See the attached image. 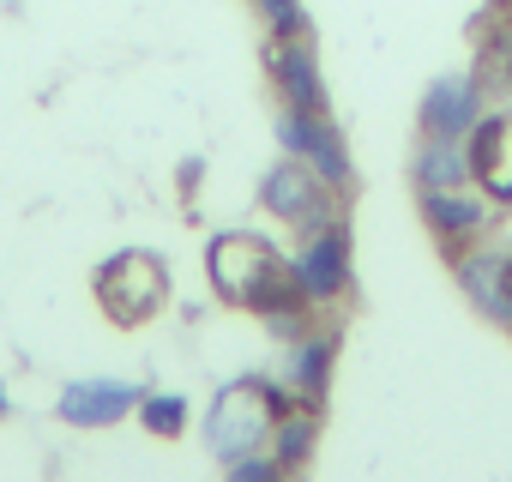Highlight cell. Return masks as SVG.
<instances>
[{
  "label": "cell",
  "mask_w": 512,
  "mask_h": 482,
  "mask_svg": "<svg viewBox=\"0 0 512 482\" xmlns=\"http://www.w3.org/2000/svg\"><path fill=\"white\" fill-rule=\"evenodd\" d=\"M211 278H217L223 296L253 302L260 314H272V308H296V302H302L296 272L266 248L260 235H217V248H211Z\"/></svg>",
  "instance_id": "6da1fadb"
},
{
  "label": "cell",
  "mask_w": 512,
  "mask_h": 482,
  "mask_svg": "<svg viewBox=\"0 0 512 482\" xmlns=\"http://www.w3.org/2000/svg\"><path fill=\"white\" fill-rule=\"evenodd\" d=\"M290 410V398H284V386H266V380H235L229 392H217V404H211V422H205V434H211V452L217 458H247V452H260V440H272V422Z\"/></svg>",
  "instance_id": "7a4b0ae2"
},
{
  "label": "cell",
  "mask_w": 512,
  "mask_h": 482,
  "mask_svg": "<svg viewBox=\"0 0 512 482\" xmlns=\"http://www.w3.org/2000/svg\"><path fill=\"white\" fill-rule=\"evenodd\" d=\"M278 145L290 151V157H302L332 193L338 187H350V157H344V139H338V127L326 121V115H302V109H278Z\"/></svg>",
  "instance_id": "3957f363"
},
{
  "label": "cell",
  "mask_w": 512,
  "mask_h": 482,
  "mask_svg": "<svg viewBox=\"0 0 512 482\" xmlns=\"http://www.w3.org/2000/svg\"><path fill=\"white\" fill-rule=\"evenodd\" d=\"M97 296H103L109 320L139 326V320L157 314V302H163V266H157L151 254H121V260H109V266L97 272Z\"/></svg>",
  "instance_id": "277c9868"
},
{
  "label": "cell",
  "mask_w": 512,
  "mask_h": 482,
  "mask_svg": "<svg viewBox=\"0 0 512 482\" xmlns=\"http://www.w3.org/2000/svg\"><path fill=\"white\" fill-rule=\"evenodd\" d=\"M290 272H296L302 302H332V296H344V290H350V235H344V223H320L302 248H296Z\"/></svg>",
  "instance_id": "5b68a950"
},
{
  "label": "cell",
  "mask_w": 512,
  "mask_h": 482,
  "mask_svg": "<svg viewBox=\"0 0 512 482\" xmlns=\"http://www.w3.org/2000/svg\"><path fill=\"white\" fill-rule=\"evenodd\" d=\"M326 181L302 163V157H284V163H272L266 169V181H260V199H266V211L272 217H284V223H302V229H320V223H332L326 217Z\"/></svg>",
  "instance_id": "8992f818"
},
{
  "label": "cell",
  "mask_w": 512,
  "mask_h": 482,
  "mask_svg": "<svg viewBox=\"0 0 512 482\" xmlns=\"http://www.w3.org/2000/svg\"><path fill=\"white\" fill-rule=\"evenodd\" d=\"M266 67H272V85H278L284 109L326 115V79H320V55L308 49V37H272Z\"/></svg>",
  "instance_id": "52a82bcc"
},
{
  "label": "cell",
  "mask_w": 512,
  "mask_h": 482,
  "mask_svg": "<svg viewBox=\"0 0 512 482\" xmlns=\"http://www.w3.org/2000/svg\"><path fill=\"white\" fill-rule=\"evenodd\" d=\"M476 121H482V85H476V73H446V79L428 85V97H422V127H428L434 139H470Z\"/></svg>",
  "instance_id": "ba28073f"
},
{
  "label": "cell",
  "mask_w": 512,
  "mask_h": 482,
  "mask_svg": "<svg viewBox=\"0 0 512 482\" xmlns=\"http://www.w3.org/2000/svg\"><path fill=\"white\" fill-rule=\"evenodd\" d=\"M139 398L145 392L133 380H73L61 392V422H73V428H109L127 410H139Z\"/></svg>",
  "instance_id": "9c48e42d"
},
{
  "label": "cell",
  "mask_w": 512,
  "mask_h": 482,
  "mask_svg": "<svg viewBox=\"0 0 512 482\" xmlns=\"http://www.w3.org/2000/svg\"><path fill=\"white\" fill-rule=\"evenodd\" d=\"M464 145H470V175L488 187V199H512V121L488 115V121H476V133Z\"/></svg>",
  "instance_id": "30bf717a"
},
{
  "label": "cell",
  "mask_w": 512,
  "mask_h": 482,
  "mask_svg": "<svg viewBox=\"0 0 512 482\" xmlns=\"http://www.w3.org/2000/svg\"><path fill=\"white\" fill-rule=\"evenodd\" d=\"M422 217H428L446 241H470V235L488 229L494 205L476 199V193H464V187H422Z\"/></svg>",
  "instance_id": "8fae6325"
},
{
  "label": "cell",
  "mask_w": 512,
  "mask_h": 482,
  "mask_svg": "<svg viewBox=\"0 0 512 482\" xmlns=\"http://www.w3.org/2000/svg\"><path fill=\"white\" fill-rule=\"evenodd\" d=\"M416 181H422V187H464V181H470V145L428 133V145L416 151Z\"/></svg>",
  "instance_id": "7c38bea8"
},
{
  "label": "cell",
  "mask_w": 512,
  "mask_h": 482,
  "mask_svg": "<svg viewBox=\"0 0 512 482\" xmlns=\"http://www.w3.org/2000/svg\"><path fill=\"white\" fill-rule=\"evenodd\" d=\"M332 350H338V332H320V338H296L290 344V386L302 398H320L326 368H332Z\"/></svg>",
  "instance_id": "4fadbf2b"
},
{
  "label": "cell",
  "mask_w": 512,
  "mask_h": 482,
  "mask_svg": "<svg viewBox=\"0 0 512 482\" xmlns=\"http://www.w3.org/2000/svg\"><path fill=\"white\" fill-rule=\"evenodd\" d=\"M314 434H320L314 410H284V416L272 422V458H278V464H302V458L314 452Z\"/></svg>",
  "instance_id": "5bb4252c"
},
{
  "label": "cell",
  "mask_w": 512,
  "mask_h": 482,
  "mask_svg": "<svg viewBox=\"0 0 512 482\" xmlns=\"http://www.w3.org/2000/svg\"><path fill=\"white\" fill-rule=\"evenodd\" d=\"M139 422H145L151 434H163V440H169V434H181L187 404H181L175 392H145V398H139Z\"/></svg>",
  "instance_id": "9a60e30c"
},
{
  "label": "cell",
  "mask_w": 512,
  "mask_h": 482,
  "mask_svg": "<svg viewBox=\"0 0 512 482\" xmlns=\"http://www.w3.org/2000/svg\"><path fill=\"white\" fill-rule=\"evenodd\" d=\"M253 7H260V19L272 25V37H308L302 0H253Z\"/></svg>",
  "instance_id": "2e32d148"
},
{
  "label": "cell",
  "mask_w": 512,
  "mask_h": 482,
  "mask_svg": "<svg viewBox=\"0 0 512 482\" xmlns=\"http://www.w3.org/2000/svg\"><path fill=\"white\" fill-rule=\"evenodd\" d=\"M278 476H284V464L278 458H260V452H247V458L229 464V482H278Z\"/></svg>",
  "instance_id": "e0dca14e"
},
{
  "label": "cell",
  "mask_w": 512,
  "mask_h": 482,
  "mask_svg": "<svg viewBox=\"0 0 512 482\" xmlns=\"http://www.w3.org/2000/svg\"><path fill=\"white\" fill-rule=\"evenodd\" d=\"M0 410H7V392H0Z\"/></svg>",
  "instance_id": "ac0fdd59"
}]
</instances>
